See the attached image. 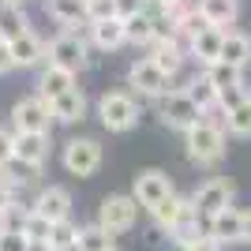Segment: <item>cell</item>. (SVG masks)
Listing matches in <instances>:
<instances>
[{
  "instance_id": "cell-2",
  "label": "cell",
  "mask_w": 251,
  "mask_h": 251,
  "mask_svg": "<svg viewBox=\"0 0 251 251\" xmlns=\"http://www.w3.org/2000/svg\"><path fill=\"white\" fill-rule=\"evenodd\" d=\"M188 157L195 165H214L225 157V127L218 120H199V124L188 131Z\"/></svg>"
},
{
  "instance_id": "cell-30",
  "label": "cell",
  "mask_w": 251,
  "mask_h": 251,
  "mask_svg": "<svg viewBox=\"0 0 251 251\" xmlns=\"http://www.w3.org/2000/svg\"><path fill=\"white\" fill-rule=\"evenodd\" d=\"M180 90H188V94H191V101L199 105V109H202L206 116L214 113V109H218V90H214V86H210L206 79H202V75H199V79H195L191 86H180Z\"/></svg>"
},
{
  "instance_id": "cell-14",
  "label": "cell",
  "mask_w": 251,
  "mask_h": 251,
  "mask_svg": "<svg viewBox=\"0 0 251 251\" xmlns=\"http://www.w3.org/2000/svg\"><path fill=\"white\" fill-rule=\"evenodd\" d=\"M225 34H229V30H218V26H202V30L188 42V56H195L202 68L218 64V60H221V42H225Z\"/></svg>"
},
{
  "instance_id": "cell-8",
  "label": "cell",
  "mask_w": 251,
  "mask_h": 251,
  "mask_svg": "<svg viewBox=\"0 0 251 251\" xmlns=\"http://www.w3.org/2000/svg\"><path fill=\"white\" fill-rule=\"evenodd\" d=\"M101 165V143L98 139H68L64 143V169L72 176H94Z\"/></svg>"
},
{
  "instance_id": "cell-27",
  "label": "cell",
  "mask_w": 251,
  "mask_h": 251,
  "mask_svg": "<svg viewBox=\"0 0 251 251\" xmlns=\"http://www.w3.org/2000/svg\"><path fill=\"white\" fill-rule=\"evenodd\" d=\"M75 244H79L83 251H109V248H116L113 236H109V232H105L98 221H94V225H79V236H75Z\"/></svg>"
},
{
  "instance_id": "cell-4",
  "label": "cell",
  "mask_w": 251,
  "mask_h": 251,
  "mask_svg": "<svg viewBox=\"0 0 251 251\" xmlns=\"http://www.w3.org/2000/svg\"><path fill=\"white\" fill-rule=\"evenodd\" d=\"M139 210L143 206H139L131 195H105L101 206H98V225H101L109 236H120V232L135 229Z\"/></svg>"
},
{
  "instance_id": "cell-44",
  "label": "cell",
  "mask_w": 251,
  "mask_h": 251,
  "mask_svg": "<svg viewBox=\"0 0 251 251\" xmlns=\"http://www.w3.org/2000/svg\"><path fill=\"white\" fill-rule=\"evenodd\" d=\"M23 0H4V8H19Z\"/></svg>"
},
{
  "instance_id": "cell-16",
  "label": "cell",
  "mask_w": 251,
  "mask_h": 251,
  "mask_svg": "<svg viewBox=\"0 0 251 251\" xmlns=\"http://www.w3.org/2000/svg\"><path fill=\"white\" fill-rule=\"evenodd\" d=\"M199 15L206 19V26L229 30L240 15V0H199Z\"/></svg>"
},
{
  "instance_id": "cell-10",
  "label": "cell",
  "mask_w": 251,
  "mask_h": 251,
  "mask_svg": "<svg viewBox=\"0 0 251 251\" xmlns=\"http://www.w3.org/2000/svg\"><path fill=\"white\" fill-rule=\"evenodd\" d=\"M127 86H131L135 94H143V98H161V94L173 90V86H169V75L157 72L150 56H143V60H135L127 68Z\"/></svg>"
},
{
  "instance_id": "cell-5",
  "label": "cell",
  "mask_w": 251,
  "mask_h": 251,
  "mask_svg": "<svg viewBox=\"0 0 251 251\" xmlns=\"http://www.w3.org/2000/svg\"><path fill=\"white\" fill-rule=\"evenodd\" d=\"M11 124L15 131H34V135H49L52 127V109L42 94H30V98H19L11 105Z\"/></svg>"
},
{
  "instance_id": "cell-1",
  "label": "cell",
  "mask_w": 251,
  "mask_h": 251,
  "mask_svg": "<svg viewBox=\"0 0 251 251\" xmlns=\"http://www.w3.org/2000/svg\"><path fill=\"white\" fill-rule=\"evenodd\" d=\"M157 113H161V124H165V127L184 131V135H188L199 120H206V113H202L199 105L191 101V94H188V90H180V86H173L169 94L157 98Z\"/></svg>"
},
{
  "instance_id": "cell-29",
  "label": "cell",
  "mask_w": 251,
  "mask_h": 251,
  "mask_svg": "<svg viewBox=\"0 0 251 251\" xmlns=\"http://www.w3.org/2000/svg\"><path fill=\"white\" fill-rule=\"evenodd\" d=\"M225 135H236V139H251V101H244L240 109L225 113Z\"/></svg>"
},
{
  "instance_id": "cell-23",
  "label": "cell",
  "mask_w": 251,
  "mask_h": 251,
  "mask_svg": "<svg viewBox=\"0 0 251 251\" xmlns=\"http://www.w3.org/2000/svg\"><path fill=\"white\" fill-rule=\"evenodd\" d=\"M90 38H94L98 49L113 52L124 45V23L120 19H105V23H90Z\"/></svg>"
},
{
  "instance_id": "cell-25",
  "label": "cell",
  "mask_w": 251,
  "mask_h": 251,
  "mask_svg": "<svg viewBox=\"0 0 251 251\" xmlns=\"http://www.w3.org/2000/svg\"><path fill=\"white\" fill-rule=\"evenodd\" d=\"M120 23H124V42H131V45H150L154 42V15L139 11V15L120 19Z\"/></svg>"
},
{
  "instance_id": "cell-21",
  "label": "cell",
  "mask_w": 251,
  "mask_h": 251,
  "mask_svg": "<svg viewBox=\"0 0 251 251\" xmlns=\"http://www.w3.org/2000/svg\"><path fill=\"white\" fill-rule=\"evenodd\" d=\"M188 206H191V199H184V195H176V191H173L169 199H161L154 210H150V218L157 221V229H165V232H169L180 218H184V210H188Z\"/></svg>"
},
{
  "instance_id": "cell-20",
  "label": "cell",
  "mask_w": 251,
  "mask_h": 251,
  "mask_svg": "<svg viewBox=\"0 0 251 251\" xmlns=\"http://www.w3.org/2000/svg\"><path fill=\"white\" fill-rule=\"evenodd\" d=\"M184 56H188V52L180 49V42H161V45H150V60H154V68L161 75H169V79H173V75L180 72V68H184Z\"/></svg>"
},
{
  "instance_id": "cell-6",
  "label": "cell",
  "mask_w": 251,
  "mask_h": 251,
  "mask_svg": "<svg viewBox=\"0 0 251 251\" xmlns=\"http://www.w3.org/2000/svg\"><path fill=\"white\" fill-rule=\"evenodd\" d=\"M45 64H56V68H64V72H79V68H86V64H90V56H86V42L79 38V34H72V30L56 34V38L45 45Z\"/></svg>"
},
{
  "instance_id": "cell-34",
  "label": "cell",
  "mask_w": 251,
  "mask_h": 251,
  "mask_svg": "<svg viewBox=\"0 0 251 251\" xmlns=\"http://www.w3.org/2000/svg\"><path fill=\"white\" fill-rule=\"evenodd\" d=\"M116 19V0H86V23Z\"/></svg>"
},
{
  "instance_id": "cell-41",
  "label": "cell",
  "mask_w": 251,
  "mask_h": 251,
  "mask_svg": "<svg viewBox=\"0 0 251 251\" xmlns=\"http://www.w3.org/2000/svg\"><path fill=\"white\" fill-rule=\"evenodd\" d=\"M240 244H251V210H244V232H240Z\"/></svg>"
},
{
  "instance_id": "cell-24",
  "label": "cell",
  "mask_w": 251,
  "mask_h": 251,
  "mask_svg": "<svg viewBox=\"0 0 251 251\" xmlns=\"http://www.w3.org/2000/svg\"><path fill=\"white\" fill-rule=\"evenodd\" d=\"M45 8H49V15L60 23V26H79V23H86V0H49Z\"/></svg>"
},
{
  "instance_id": "cell-33",
  "label": "cell",
  "mask_w": 251,
  "mask_h": 251,
  "mask_svg": "<svg viewBox=\"0 0 251 251\" xmlns=\"http://www.w3.org/2000/svg\"><path fill=\"white\" fill-rule=\"evenodd\" d=\"M49 232H52V225L30 210V218H26V225H23V236H26V240H34V244H45V240H49Z\"/></svg>"
},
{
  "instance_id": "cell-13",
  "label": "cell",
  "mask_w": 251,
  "mask_h": 251,
  "mask_svg": "<svg viewBox=\"0 0 251 251\" xmlns=\"http://www.w3.org/2000/svg\"><path fill=\"white\" fill-rule=\"evenodd\" d=\"M240 232H244V210L236 206H225L214 218H206V236H214L218 244H240Z\"/></svg>"
},
{
  "instance_id": "cell-36",
  "label": "cell",
  "mask_w": 251,
  "mask_h": 251,
  "mask_svg": "<svg viewBox=\"0 0 251 251\" xmlns=\"http://www.w3.org/2000/svg\"><path fill=\"white\" fill-rule=\"evenodd\" d=\"M8 161H15V131L0 127V169L8 165Z\"/></svg>"
},
{
  "instance_id": "cell-35",
  "label": "cell",
  "mask_w": 251,
  "mask_h": 251,
  "mask_svg": "<svg viewBox=\"0 0 251 251\" xmlns=\"http://www.w3.org/2000/svg\"><path fill=\"white\" fill-rule=\"evenodd\" d=\"M161 42H180L173 15H154V42H150V45H161Z\"/></svg>"
},
{
  "instance_id": "cell-40",
  "label": "cell",
  "mask_w": 251,
  "mask_h": 251,
  "mask_svg": "<svg viewBox=\"0 0 251 251\" xmlns=\"http://www.w3.org/2000/svg\"><path fill=\"white\" fill-rule=\"evenodd\" d=\"M184 251H225V244H218L214 236H206V232H202L199 240H195V244H188Z\"/></svg>"
},
{
  "instance_id": "cell-46",
  "label": "cell",
  "mask_w": 251,
  "mask_h": 251,
  "mask_svg": "<svg viewBox=\"0 0 251 251\" xmlns=\"http://www.w3.org/2000/svg\"><path fill=\"white\" fill-rule=\"evenodd\" d=\"M109 251H120V248H109Z\"/></svg>"
},
{
  "instance_id": "cell-22",
  "label": "cell",
  "mask_w": 251,
  "mask_h": 251,
  "mask_svg": "<svg viewBox=\"0 0 251 251\" xmlns=\"http://www.w3.org/2000/svg\"><path fill=\"white\" fill-rule=\"evenodd\" d=\"M202 232H206V229H202V218L195 214V206H188V210H184V218L169 229V236H173V244H176V248H188V244L199 240Z\"/></svg>"
},
{
  "instance_id": "cell-32",
  "label": "cell",
  "mask_w": 251,
  "mask_h": 251,
  "mask_svg": "<svg viewBox=\"0 0 251 251\" xmlns=\"http://www.w3.org/2000/svg\"><path fill=\"white\" fill-rule=\"evenodd\" d=\"M244 101H251V94H248V86H229V90H218V109L221 113H232V109H240Z\"/></svg>"
},
{
  "instance_id": "cell-19",
  "label": "cell",
  "mask_w": 251,
  "mask_h": 251,
  "mask_svg": "<svg viewBox=\"0 0 251 251\" xmlns=\"http://www.w3.org/2000/svg\"><path fill=\"white\" fill-rule=\"evenodd\" d=\"M221 64H232V68H248L251 64V34H240V30H229L225 42H221Z\"/></svg>"
},
{
  "instance_id": "cell-18",
  "label": "cell",
  "mask_w": 251,
  "mask_h": 251,
  "mask_svg": "<svg viewBox=\"0 0 251 251\" xmlns=\"http://www.w3.org/2000/svg\"><path fill=\"white\" fill-rule=\"evenodd\" d=\"M75 86V72H64V68H56V64H45L42 68V79H38V94L45 98V101H52V98L68 94Z\"/></svg>"
},
{
  "instance_id": "cell-12",
  "label": "cell",
  "mask_w": 251,
  "mask_h": 251,
  "mask_svg": "<svg viewBox=\"0 0 251 251\" xmlns=\"http://www.w3.org/2000/svg\"><path fill=\"white\" fill-rule=\"evenodd\" d=\"M15 161L26 165L30 173L49 161V135H34V131H15Z\"/></svg>"
},
{
  "instance_id": "cell-9",
  "label": "cell",
  "mask_w": 251,
  "mask_h": 251,
  "mask_svg": "<svg viewBox=\"0 0 251 251\" xmlns=\"http://www.w3.org/2000/svg\"><path fill=\"white\" fill-rule=\"evenodd\" d=\"M173 176L169 173H161V169H143L135 176V184H131V199L139 202L143 210H154L161 199H169L173 195Z\"/></svg>"
},
{
  "instance_id": "cell-45",
  "label": "cell",
  "mask_w": 251,
  "mask_h": 251,
  "mask_svg": "<svg viewBox=\"0 0 251 251\" xmlns=\"http://www.w3.org/2000/svg\"><path fill=\"white\" fill-rule=\"evenodd\" d=\"M64 251H83V248H79V244H68V248H64Z\"/></svg>"
},
{
  "instance_id": "cell-38",
  "label": "cell",
  "mask_w": 251,
  "mask_h": 251,
  "mask_svg": "<svg viewBox=\"0 0 251 251\" xmlns=\"http://www.w3.org/2000/svg\"><path fill=\"white\" fill-rule=\"evenodd\" d=\"M139 11H147V0H116V19H131Z\"/></svg>"
},
{
  "instance_id": "cell-28",
  "label": "cell",
  "mask_w": 251,
  "mask_h": 251,
  "mask_svg": "<svg viewBox=\"0 0 251 251\" xmlns=\"http://www.w3.org/2000/svg\"><path fill=\"white\" fill-rule=\"evenodd\" d=\"M26 218H30V206L19 202V199H11L8 206L0 210V236H4V232H23Z\"/></svg>"
},
{
  "instance_id": "cell-43",
  "label": "cell",
  "mask_w": 251,
  "mask_h": 251,
  "mask_svg": "<svg viewBox=\"0 0 251 251\" xmlns=\"http://www.w3.org/2000/svg\"><path fill=\"white\" fill-rule=\"evenodd\" d=\"M30 251H49V244H34L30 240Z\"/></svg>"
},
{
  "instance_id": "cell-11",
  "label": "cell",
  "mask_w": 251,
  "mask_h": 251,
  "mask_svg": "<svg viewBox=\"0 0 251 251\" xmlns=\"http://www.w3.org/2000/svg\"><path fill=\"white\" fill-rule=\"evenodd\" d=\"M30 210L38 214V218H45L49 225L68 221L72 218V195H68V188H60V184H49V188L38 191V199L30 202Z\"/></svg>"
},
{
  "instance_id": "cell-31",
  "label": "cell",
  "mask_w": 251,
  "mask_h": 251,
  "mask_svg": "<svg viewBox=\"0 0 251 251\" xmlns=\"http://www.w3.org/2000/svg\"><path fill=\"white\" fill-rule=\"evenodd\" d=\"M75 236H79V225L68 218V221H56V225H52V232H49L45 244H49V251H64L68 244H75Z\"/></svg>"
},
{
  "instance_id": "cell-37",
  "label": "cell",
  "mask_w": 251,
  "mask_h": 251,
  "mask_svg": "<svg viewBox=\"0 0 251 251\" xmlns=\"http://www.w3.org/2000/svg\"><path fill=\"white\" fill-rule=\"evenodd\" d=\"M0 251H30V240L23 232H4L0 236Z\"/></svg>"
},
{
  "instance_id": "cell-39",
  "label": "cell",
  "mask_w": 251,
  "mask_h": 251,
  "mask_svg": "<svg viewBox=\"0 0 251 251\" xmlns=\"http://www.w3.org/2000/svg\"><path fill=\"white\" fill-rule=\"evenodd\" d=\"M11 68H15V56H11V42L4 38V34H0V75L11 72Z\"/></svg>"
},
{
  "instance_id": "cell-7",
  "label": "cell",
  "mask_w": 251,
  "mask_h": 251,
  "mask_svg": "<svg viewBox=\"0 0 251 251\" xmlns=\"http://www.w3.org/2000/svg\"><path fill=\"white\" fill-rule=\"evenodd\" d=\"M191 206H195V214H199V218H214L218 210L232 206V180H225V176L202 180L199 188L191 191Z\"/></svg>"
},
{
  "instance_id": "cell-17",
  "label": "cell",
  "mask_w": 251,
  "mask_h": 251,
  "mask_svg": "<svg viewBox=\"0 0 251 251\" xmlns=\"http://www.w3.org/2000/svg\"><path fill=\"white\" fill-rule=\"evenodd\" d=\"M49 109H52V120L75 124V120H83V116H86V94L79 90V86H72L68 94L52 98V101H49Z\"/></svg>"
},
{
  "instance_id": "cell-3",
  "label": "cell",
  "mask_w": 251,
  "mask_h": 251,
  "mask_svg": "<svg viewBox=\"0 0 251 251\" xmlns=\"http://www.w3.org/2000/svg\"><path fill=\"white\" fill-rule=\"evenodd\" d=\"M98 116H101V124L109 127V131L124 135V131H131V127L139 124V101H135L131 90H109V94H101V101H98Z\"/></svg>"
},
{
  "instance_id": "cell-15",
  "label": "cell",
  "mask_w": 251,
  "mask_h": 251,
  "mask_svg": "<svg viewBox=\"0 0 251 251\" xmlns=\"http://www.w3.org/2000/svg\"><path fill=\"white\" fill-rule=\"evenodd\" d=\"M8 42H11L15 68H38V64H45V42L30 30V26H26V30H19L15 38H8Z\"/></svg>"
},
{
  "instance_id": "cell-26",
  "label": "cell",
  "mask_w": 251,
  "mask_h": 251,
  "mask_svg": "<svg viewBox=\"0 0 251 251\" xmlns=\"http://www.w3.org/2000/svg\"><path fill=\"white\" fill-rule=\"evenodd\" d=\"M202 79H206L214 90H229V86H240L244 83V72L240 68H232V64H210L206 72H202Z\"/></svg>"
},
{
  "instance_id": "cell-42",
  "label": "cell",
  "mask_w": 251,
  "mask_h": 251,
  "mask_svg": "<svg viewBox=\"0 0 251 251\" xmlns=\"http://www.w3.org/2000/svg\"><path fill=\"white\" fill-rule=\"evenodd\" d=\"M11 199H15V191H11V188H8V184H4V180H0V210L8 206V202H11Z\"/></svg>"
}]
</instances>
